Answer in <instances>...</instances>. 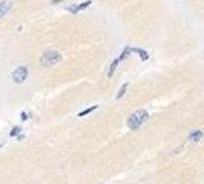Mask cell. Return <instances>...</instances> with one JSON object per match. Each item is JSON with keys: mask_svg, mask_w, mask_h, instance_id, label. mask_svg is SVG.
<instances>
[{"mask_svg": "<svg viewBox=\"0 0 204 184\" xmlns=\"http://www.w3.org/2000/svg\"><path fill=\"white\" fill-rule=\"evenodd\" d=\"M149 120V114L147 111H137L134 112L129 118H127V128L132 129V131H137L143 123H146Z\"/></svg>", "mask_w": 204, "mask_h": 184, "instance_id": "1", "label": "cell"}, {"mask_svg": "<svg viewBox=\"0 0 204 184\" xmlns=\"http://www.w3.org/2000/svg\"><path fill=\"white\" fill-rule=\"evenodd\" d=\"M60 61H62V54L57 52V51H46L40 57V65L45 66V68H51V66H54Z\"/></svg>", "mask_w": 204, "mask_h": 184, "instance_id": "2", "label": "cell"}, {"mask_svg": "<svg viewBox=\"0 0 204 184\" xmlns=\"http://www.w3.org/2000/svg\"><path fill=\"white\" fill-rule=\"evenodd\" d=\"M28 74H29V71H28V68L26 66H19L14 72H12V80H14V83H23L26 78H28Z\"/></svg>", "mask_w": 204, "mask_h": 184, "instance_id": "3", "label": "cell"}, {"mask_svg": "<svg viewBox=\"0 0 204 184\" xmlns=\"http://www.w3.org/2000/svg\"><path fill=\"white\" fill-rule=\"evenodd\" d=\"M91 3H92L91 0H86V2L79 3V5H72V6H71V8H68V9H69L72 14H77L79 11H84L86 8H89V6H91Z\"/></svg>", "mask_w": 204, "mask_h": 184, "instance_id": "4", "label": "cell"}, {"mask_svg": "<svg viewBox=\"0 0 204 184\" xmlns=\"http://www.w3.org/2000/svg\"><path fill=\"white\" fill-rule=\"evenodd\" d=\"M11 8H12V2H2L0 3V19L6 15L11 11Z\"/></svg>", "mask_w": 204, "mask_h": 184, "instance_id": "5", "label": "cell"}, {"mask_svg": "<svg viewBox=\"0 0 204 184\" xmlns=\"http://www.w3.org/2000/svg\"><path fill=\"white\" fill-rule=\"evenodd\" d=\"M201 138H203V131H193L190 135H189V141H193V143H198V141H201Z\"/></svg>", "mask_w": 204, "mask_h": 184, "instance_id": "6", "label": "cell"}, {"mask_svg": "<svg viewBox=\"0 0 204 184\" xmlns=\"http://www.w3.org/2000/svg\"><path fill=\"white\" fill-rule=\"evenodd\" d=\"M132 52H137V54H140V58H141L143 61L149 60V54H147L146 51L140 49V48H130V54H132Z\"/></svg>", "mask_w": 204, "mask_h": 184, "instance_id": "7", "label": "cell"}, {"mask_svg": "<svg viewBox=\"0 0 204 184\" xmlns=\"http://www.w3.org/2000/svg\"><path fill=\"white\" fill-rule=\"evenodd\" d=\"M120 65V61H118V58H115L114 61H112V65H111V68H109V72H108V77H112L114 75V72H115V69H117V66Z\"/></svg>", "mask_w": 204, "mask_h": 184, "instance_id": "8", "label": "cell"}, {"mask_svg": "<svg viewBox=\"0 0 204 184\" xmlns=\"http://www.w3.org/2000/svg\"><path fill=\"white\" fill-rule=\"evenodd\" d=\"M127 88H129V83H124V85L121 86V89H120V91H118V94H117V100H120V98H123V97L126 95Z\"/></svg>", "mask_w": 204, "mask_h": 184, "instance_id": "9", "label": "cell"}, {"mask_svg": "<svg viewBox=\"0 0 204 184\" xmlns=\"http://www.w3.org/2000/svg\"><path fill=\"white\" fill-rule=\"evenodd\" d=\"M95 109H98V106L97 104H94V106H91V107H87V109H84L83 112H79V115L77 117H84V115H87V114H91L92 111H95Z\"/></svg>", "mask_w": 204, "mask_h": 184, "instance_id": "10", "label": "cell"}, {"mask_svg": "<svg viewBox=\"0 0 204 184\" xmlns=\"http://www.w3.org/2000/svg\"><path fill=\"white\" fill-rule=\"evenodd\" d=\"M129 54H130V48H126V49L121 52V55L118 57V61H123L124 58H127V57H129Z\"/></svg>", "mask_w": 204, "mask_h": 184, "instance_id": "11", "label": "cell"}, {"mask_svg": "<svg viewBox=\"0 0 204 184\" xmlns=\"http://www.w3.org/2000/svg\"><path fill=\"white\" fill-rule=\"evenodd\" d=\"M17 135H20V128L19 126H14L12 131L9 132V137H17Z\"/></svg>", "mask_w": 204, "mask_h": 184, "instance_id": "12", "label": "cell"}, {"mask_svg": "<svg viewBox=\"0 0 204 184\" xmlns=\"http://www.w3.org/2000/svg\"><path fill=\"white\" fill-rule=\"evenodd\" d=\"M28 118H29V117H28V114H26V112H22V120H23V121H26Z\"/></svg>", "mask_w": 204, "mask_h": 184, "instance_id": "13", "label": "cell"}, {"mask_svg": "<svg viewBox=\"0 0 204 184\" xmlns=\"http://www.w3.org/2000/svg\"><path fill=\"white\" fill-rule=\"evenodd\" d=\"M63 0H51V5H58V3H62Z\"/></svg>", "mask_w": 204, "mask_h": 184, "instance_id": "14", "label": "cell"}]
</instances>
